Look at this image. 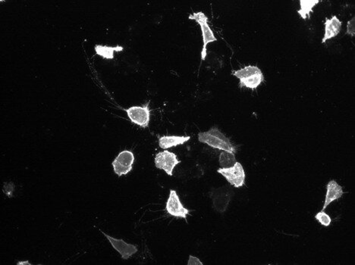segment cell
<instances>
[{
    "label": "cell",
    "instance_id": "cell-1",
    "mask_svg": "<svg viewBox=\"0 0 355 265\" xmlns=\"http://www.w3.org/2000/svg\"><path fill=\"white\" fill-rule=\"evenodd\" d=\"M198 140L201 143H205L212 148L228 152V153H236V148L231 140L225 134H222L217 127H214L208 131L199 132Z\"/></svg>",
    "mask_w": 355,
    "mask_h": 265
},
{
    "label": "cell",
    "instance_id": "cell-2",
    "mask_svg": "<svg viewBox=\"0 0 355 265\" xmlns=\"http://www.w3.org/2000/svg\"><path fill=\"white\" fill-rule=\"evenodd\" d=\"M188 18L190 20H193L201 27V32H202L203 47L201 51V60H205L207 57V46L210 43L217 42V38L214 35V32L208 24V17L205 14L202 12H193L189 15Z\"/></svg>",
    "mask_w": 355,
    "mask_h": 265
},
{
    "label": "cell",
    "instance_id": "cell-3",
    "mask_svg": "<svg viewBox=\"0 0 355 265\" xmlns=\"http://www.w3.org/2000/svg\"><path fill=\"white\" fill-rule=\"evenodd\" d=\"M217 172L225 177L227 181L234 187L240 188L245 184V172L240 162H237L230 167L219 168Z\"/></svg>",
    "mask_w": 355,
    "mask_h": 265
},
{
    "label": "cell",
    "instance_id": "cell-4",
    "mask_svg": "<svg viewBox=\"0 0 355 265\" xmlns=\"http://www.w3.org/2000/svg\"><path fill=\"white\" fill-rule=\"evenodd\" d=\"M233 195L234 191L228 186L212 189L209 194L212 201V207L217 212H225Z\"/></svg>",
    "mask_w": 355,
    "mask_h": 265
},
{
    "label": "cell",
    "instance_id": "cell-5",
    "mask_svg": "<svg viewBox=\"0 0 355 265\" xmlns=\"http://www.w3.org/2000/svg\"><path fill=\"white\" fill-rule=\"evenodd\" d=\"M134 160L135 157L132 151L124 150L118 153L117 157L112 163L116 175L118 177L127 175L133 168Z\"/></svg>",
    "mask_w": 355,
    "mask_h": 265
},
{
    "label": "cell",
    "instance_id": "cell-6",
    "mask_svg": "<svg viewBox=\"0 0 355 265\" xmlns=\"http://www.w3.org/2000/svg\"><path fill=\"white\" fill-rule=\"evenodd\" d=\"M154 163L158 169L164 171L169 176H172L175 166L180 164L181 161L177 159L175 153L165 149L156 155Z\"/></svg>",
    "mask_w": 355,
    "mask_h": 265
},
{
    "label": "cell",
    "instance_id": "cell-7",
    "mask_svg": "<svg viewBox=\"0 0 355 265\" xmlns=\"http://www.w3.org/2000/svg\"><path fill=\"white\" fill-rule=\"evenodd\" d=\"M127 113L128 117L136 125L147 128L149 127L150 121V110L149 108V103L143 106H132L125 109Z\"/></svg>",
    "mask_w": 355,
    "mask_h": 265
},
{
    "label": "cell",
    "instance_id": "cell-8",
    "mask_svg": "<svg viewBox=\"0 0 355 265\" xmlns=\"http://www.w3.org/2000/svg\"><path fill=\"white\" fill-rule=\"evenodd\" d=\"M166 212L175 218H184L187 220V215H189L190 212L186 207H184L179 199L177 192L174 190H170L169 196L166 203Z\"/></svg>",
    "mask_w": 355,
    "mask_h": 265
},
{
    "label": "cell",
    "instance_id": "cell-9",
    "mask_svg": "<svg viewBox=\"0 0 355 265\" xmlns=\"http://www.w3.org/2000/svg\"><path fill=\"white\" fill-rule=\"evenodd\" d=\"M101 233L108 239L109 242H110L113 249L117 251L118 253L120 254L122 259H129V258H131L132 255L137 252V245L127 243L123 239H116V238L112 237L111 236L105 234L103 231H101Z\"/></svg>",
    "mask_w": 355,
    "mask_h": 265
},
{
    "label": "cell",
    "instance_id": "cell-10",
    "mask_svg": "<svg viewBox=\"0 0 355 265\" xmlns=\"http://www.w3.org/2000/svg\"><path fill=\"white\" fill-rule=\"evenodd\" d=\"M343 194L344 192L342 186L339 185L335 180H330L326 185L325 202H324L322 211L325 210L326 207L329 206V204L332 203L333 201L340 199Z\"/></svg>",
    "mask_w": 355,
    "mask_h": 265
},
{
    "label": "cell",
    "instance_id": "cell-11",
    "mask_svg": "<svg viewBox=\"0 0 355 265\" xmlns=\"http://www.w3.org/2000/svg\"><path fill=\"white\" fill-rule=\"evenodd\" d=\"M324 25H325V33L322 40V44H325L326 41L335 37L340 33L342 29V22L337 17V16L333 15L330 19L326 18Z\"/></svg>",
    "mask_w": 355,
    "mask_h": 265
},
{
    "label": "cell",
    "instance_id": "cell-12",
    "mask_svg": "<svg viewBox=\"0 0 355 265\" xmlns=\"http://www.w3.org/2000/svg\"><path fill=\"white\" fill-rule=\"evenodd\" d=\"M189 136H163L159 138V146L163 149L180 146L189 141Z\"/></svg>",
    "mask_w": 355,
    "mask_h": 265
},
{
    "label": "cell",
    "instance_id": "cell-13",
    "mask_svg": "<svg viewBox=\"0 0 355 265\" xmlns=\"http://www.w3.org/2000/svg\"><path fill=\"white\" fill-rule=\"evenodd\" d=\"M264 81V76L263 72H259L257 74H253L247 78L239 80L240 87H246V88L255 89H257L262 83Z\"/></svg>",
    "mask_w": 355,
    "mask_h": 265
},
{
    "label": "cell",
    "instance_id": "cell-14",
    "mask_svg": "<svg viewBox=\"0 0 355 265\" xmlns=\"http://www.w3.org/2000/svg\"><path fill=\"white\" fill-rule=\"evenodd\" d=\"M319 3V0H300V8L297 11V13L304 20L310 18L313 8Z\"/></svg>",
    "mask_w": 355,
    "mask_h": 265
},
{
    "label": "cell",
    "instance_id": "cell-15",
    "mask_svg": "<svg viewBox=\"0 0 355 265\" xmlns=\"http://www.w3.org/2000/svg\"><path fill=\"white\" fill-rule=\"evenodd\" d=\"M123 49H124V48L120 46H115V47L103 46V45H97V46H95L96 53L105 59H114V52H121Z\"/></svg>",
    "mask_w": 355,
    "mask_h": 265
},
{
    "label": "cell",
    "instance_id": "cell-16",
    "mask_svg": "<svg viewBox=\"0 0 355 265\" xmlns=\"http://www.w3.org/2000/svg\"><path fill=\"white\" fill-rule=\"evenodd\" d=\"M261 70L257 66L254 65H248V66L244 67V68H241V69L237 70V71H233L232 74L233 76L236 77L238 79L241 80L243 78H247V77L252 76L253 74H257V73L261 72Z\"/></svg>",
    "mask_w": 355,
    "mask_h": 265
},
{
    "label": "cell",
    "instance_id": "cell-17",
    "mask_svg": "<svg viewBox=\"0 0 355 265\" xmlns=\"http://www.w3.org/2000/svg\"><path fill=\"white\" fill-rule=\"evenodd\" d=\"M219 162H220V167H222V168L232 167L237 162L235 153H228V152L225 151L222 152L220 155Z\"/></svg>",
    "mask_w": 355,
    "mask_h": 265
},
{
    "label": "cell",
    "instance_id": "cell-18",
    "mask_svg": "<svg viewBox=\"0 0 355 265\" xmlns=\"http://www.w3.org/2000/svg\"><path fill=\"white\" fill-rule=\"evenodd\" d=\"M315 218L321 224L324 225L325 226H329L330 225L331 222H332V218H330V216L328 214L324 212V211L318 212L316 216H315Z\"/></svg>",
    "mask_w": 355,
    "mask_h": 265
},
{
    "label": "cell",
    "instance_id": "cell-19",
    "mask_svg": "<svg viewBox=\"0 0 355 265\" xmlns=\"http://www.w3.org/2000/svg\"><path fill=\"white\" fill-rule=\"evenodd\" d=\"M14 191H15V185L12 182L9 183H4L3 186V192L8 196V197L11 198L13 196Z\"/></svg>",
    "mask_w": 355,
    "mask_h": 265
},
{
    "label": "cell",
    "instance_id": "cell-20",
    "mask_svg": "<svg viewBox=\"0 0 355 265\" xmlns=\"http://www.w3.org/2000/svg\"><path fill=\"white\" fill-rule=\"evenodd\" d=\"M347 34L350 35L351 36H355V17H352L349 22H348L347 25Z\"/></svg>",
    "mask_w": 355,
    "mask_h": 265
},
{
    "label": "cell",
    "instance_id": "cell-21",
    "mask_svg": "<svg viewBox=\"0 0 355 265\" xmlns=\"http://www.w3.org/2000/svg\"><path fill=\"white\" fill-rule=\"evenodd\" d=\"M188 265H203L202 261L199 258H197V257L192 256V255H190L189 260H188Z\"/></svg>",
    "mask_w": 355,
    "mask_h": 265
},
{
    "label": "cell",
    "instance_id": "cell-22",
    "mask_svg": "<svg viewBox=\"0 0 355 265\" xmlns=\"http://www.w3.org/2000/svg\"><path fill=\"white\" fill-rule=\"evenodd\" d=\"M17 265H30V263L28 261H19V262L17 263Z\"/></svg>",
    "mask_w": 355,
    "mask_h": 265
}]
</instances>
